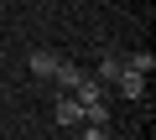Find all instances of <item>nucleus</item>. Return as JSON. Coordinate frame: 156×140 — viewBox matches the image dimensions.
Instances as JSON below:
<instances>
[{
    "instance_id": "1",
    "label": "nucleus",
    "mask_w": 156,
    "mask_h": 140,
    "mask_svg": "<svg viewBox=\"0 0 156 140\" xmlns=\"http://www.w3.org/2000/svg\"><path fill=\"white\" fill-rule=\"evenodd\" d=\"M57 62H62V57H57L52 47H37V52H31V78H52Z\"/></svg>"
},
{
    "instance_id": "2",
    "label": "nucleus",
    "mask_w": 156,
    "mask_h": 140,
    "mask_svg": "<svg viewBox=\"0 0 156 140\" xmlns=\"http://www.w3.org/2000/svg\"><path fill=\"white\" fill-rule=\"evenodd\" d=\"M52 83H62V94H73L78 83H83V73H78V62H68V57H62V62H57V73H52Z\"/></svg>"
},
{
    "instance_id": "3",
    "label": "nucleus",
    "mask_w": 156,
    "mask_h": 140,
    "mask_svg": "<svg viewBox=\"0 0 156 140\" xmlns=\"http://www.w3.org/2000/svg\"><path fill=\"white\" fill-rule=\"evenodd\" d=\"M120 62L130 67V73H140V78H151V67H156V57H151V52H120Z\"/></svg>"
},
{
    "instance_id": "4",
    "label": "nucleus",
    "mask_w": 156,
    "mask_h": 140,
    "mask_svg": "<svg viewBox=\"0 0 156 140\" xmlns=\"http://www.w3.org/2000/svg\"><path fill=\"white\" fill-rule=\"evenodd\" d=\"M78 119H83V104H78L73 94H62L57 99V125H78Z\"/></svg>"
},
{
    "instance_id": "5",
    "label": "nucleus",
    "mask_w": 156,
    "mask_h": 140,
    "mask_svg": "<svg viewBox=\"0 0 156 140\" xmlns=\"http://www.w3.org/2000/svg\"><path fill=\"white\" fill-rule=\"evenodd\" d=\"M120 73H125V62H120V52H104V57H99V83H115Z\"/></svg>"
},
{
    "instance_id": "6",
    "label": "nucleus",
    "mask_w": 156,
    "mask_h": 140,
    "mask_svg": "<svg viewBox=\"0 0 156 140\" xmlns=\"http://www.w3.org/2000/svg\"><path fill=\"white\" fill-rule=\"evenodd\" d=\"M115 83H120V94H125V99H140V94H146V78H140V73H130V67H125Z\"/></svg>"
},
{
    "instance_id": "7",
    "label": "nucleus",
    "mask_w": 156,
    "mask_h": 140,
    "mask_svg": "<svg viewBox=\"0 0 156 140\" xmlns=\"http://www.w3.org/2000/svg\"><path fill=\"white\" fill-rule=\"evenodd\" d=\"M78 140H109V130H94V125H83V135Z\"/></svg>"
}]
</instances>
